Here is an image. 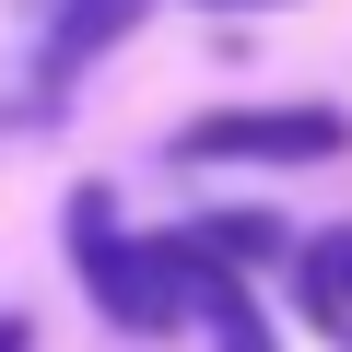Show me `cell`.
I'll return each mask as SVG.
<instances>
[{
	"mask_svg": "<svg viewBox=\"0 0 352 352\" xmlns=\"http://www.w3.org/2000/svg\"><path fill=\"white\" fill-rule=\"evenodd\" d=\"M352 118L340 106H223L176 129V164H340Z\"/></svg>",
	"mask_w": 352,
	"mask_h": 352,
	"instance_id": "2",
	"label": "cell"
},
{
	"mask_svg": "<svg viewBox=\"0 0 352 352\" xmlns=\"http://www.w3.org/2000/svg\"><path fill=\"white\" fill-rule=\"evenodd\" d=\"M153 0H47V36H36V94H71V71H94L106 47L141 36Z\"/></svg>",
	"mask_w": 352,
	"mask_h": 352,
	"instance_id": "3",
	"label": "cell"
},
{
	"mask_svg": "<svg viewBox=\"0 0 352 352\" xmlns=\"http://www.w3.org/2000/svg\"><path fill=\"white\" fill-rule=\"evenodd\" d=\"M71 270H82V294H94L118 329H141V340L188 329V294H176L164 235H129V223H118V188H106V176L71 188Z\"/></svg>",
	"mask_w": 352,
	"mask_h": 352,
	"instance_id": "1",
	"label": "cell"
},
{
	"mask_svg": "<svg viewBox=\"0 0 352 352\" xmlns=\"http://www.w3.org/2000/svg\"><path fill=\"white\" fill-rule=\"evenodd\" d=\"M200 12H282V0H200Z\"/></svg>",
	"mask_w": 352,
	"mask_h": 352,
	"instance_id": "7",
	"label": "cell"
},
{
	"mask_svg": "<svg viewBox=\"0 0 352 352\" xmlns=\"http://www.w3.org/2000/svg\"><path fill=\"white\" fill-rule=\"evenodd\" d=\"M223 270H270V258H294V235H282V212H200L188 223Z\"/></svg>",
	"mask_w": 352,
	"mask_h": 352,
	"instance_id": "5",
	"label": "cell"
},
{
	"mask_svg": "<svg viewBox=\"0 0 352 352\" xmlns=\"http://www.w3.org/2000/svg\"><path fill=\"white\" fill-rule=\"evenodd\" d=\"M282 282H294V305H305V329H317L329 352H352V223H329V235H305V247L282 258Z\"/></svg>",
	"mask_w": 352,
	"mask_h": 352,
	"instance_id": "4",
	"label": "cell"
},
{
	"mask_svg": "<svg viewBox=\"0 0 352 352\" xmlns=\"http://www.w3.org/2000/svg\"><path fill=\"white\" fill-rule=\"evenodd\" d=\"M212 340H223V352H270V329H258V305H247L235 329H212Z\"/></svg>",
	"mask_w": 352,
	"mask_h": 352,
	"instance_id": "6",
	"label": "cell"
},
{
	"mask_svg": "<svg viewBox=\"0 0 352 352\" xmlns=\"http://www.w3.org/2000/svg\"><path fill=\"white\" fill-rule=\"evenodd\" d=\"M0 352H24V329H12V317H0Z\"/></svg>",
	"mask_w": 352,
	"mask_h": 352,
	"instance_id": "8",
	"label": "cell"
}]
</instances>
